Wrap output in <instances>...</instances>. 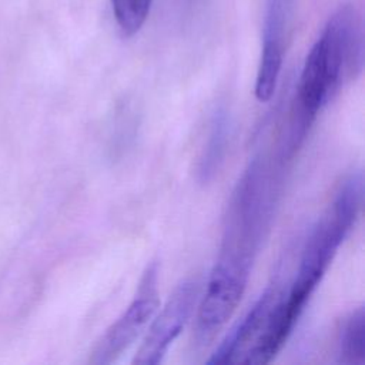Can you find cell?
Segmentation results:
<instances>
[{
	"instance_id": "obj_10",
	"label": "cell",
	"mask_w": 365,
	"mask_h": 365,
	"mask_svg": "<svg viewBox=\"0 0 365 365\" xmlns=\"http://www.w3.org/2000/svg\"><path fill=\"white\" fill-rule=\"evenodd\" d=\"M225 141H227V123L225 115L218 114L212 123V128L210 133V138L207 143L205 154L201 160V174L204 180L210 178L220 167L222 161V155L225 153Z\"/></svg>"
},
{
	"instance_id": "obj_9",
	"label": "cell",
	"mask_w": 365,
	"mask_h": 365,
	"mask_svg": "<svg viewBox=\"0 0 365 365\" xmlns=\"http://www.w3.org/2000/svg\"><path fill=\"white\" fill-rule=\"evenodd\" d=\"M114 20L124 37L137 34L153 7L154 0H110Z\"/></svg>"
},
{
	"instance_id": "obj_8",
	"label": "cell",
	"mask_w": 365,
	"mask_h": 365,
	"mask_svg": "<svg viewBox=\"0 0 365 365\" xmlns=\"http://www.w3.org/2000/svg\"><path fill=\"white\" fill-rule=\"evenodd\" d=\"M338 362L365 364V311L362 307L354 309L342 321L338 332Z\"/></svg>"
},
{
	"instance_id": "obj_5",
	"label": "cell",
	"mask_w": 365,
	"mask_h": 365,
	"mask_svg": "<svg viewBox=\"0 0 365 365\" xmlns=\"http://www.w3.org/2000/svg\"><path fill=\"white\" fill-rule=\"evenodd\" d=\"M198 299V282L188 279L177 285L165 305L153 319L133 364L157 365L160 364L170 345L180 335L188 322Z\"/></svg>"
},
{
	"instance_id": "obj_4",
	"label": "cell",
	"mask_w": 365,
	"mask_h": 365,
	"mask_svg": "<svg viewBox=\"0 0 365 365\" xmlns=\"http://www.w3.org/2000/svg\"><path fill=\"white\" fill-rule=\"evenodd\" d=\"M157 284L158 267L155 262H151L145 268L130 305L97 341L90 355L91 364L104 365L114 362L137 339L160 305Z\"/></svg>"
},
{
	"instance_id": "obj_1",
	"label": "cell",
	"mask_w": 365,
	"mask_h": 365,
	"mask_svg": "<svg viewBox=\"0 0 365 365\" xmlns=\"http://www.w3.org/2000/svg\"><path fill=\"white\" fill-rule=\"evenodd\" d=\"M362 64L361 14L354 4L345 3L329 16L307 54L298 87V98L305 118L315 117L346 80L361 73Z\"/></svg>"
},
{
	"instance_id": "obj_3",
	"label": "cell",
	"mask_w": 365,
	"mask_h": 365,
	"mask_svg": "<svg viewBox=\"0 0 365 365\" xmlns=\"http://www.w3.org/2000/svg\"><path fill=\"white\" fill-rule=\"evenodd\" d=\"M251 265L220 255L207 282L197 311V338L201 344L212 339L235 312L250 277Z\"/></svg>"
},
{
	"instance_id": "obj_2",
	"label": "cell",
	"mask_w": 365,
	"mask_h": 365,
	"mask_svg": "<svg viewBox=\"0 0 365 365\" xmlns=\"http://www.w3.org/2000/svg\"><path fill=\"white\" fill-rule=\"evenodd\" d=\"M362 174L354 173L344 180L332 204L314 227L305 244L291 295L308 302L338 248L355 225L362 205Z\"/></svg>"
},
{
	"instance_id": "obj_7",
	"label": "cell",
	"mask_w": 365,
	"mask_h": 365,
	"mask_svg": "<svg viewBox=\"0 0 365 365\" xmlns=\"http://www.w3.org/2000/svg\"><path fill=\"white\" fill-rule=\"evenodd\" d=\"M277 301V292L274 288H267L261 297L255 301L247 315L228 332L225 339L220 344L208 364H232L241 362L247 351L252 346L258 335L261 334L267 318L271 312L274 302Z\"/></svg>"
},
{
	"instance_id": "obj_6",
	"label": "cell",
	"mask_w": 365,
	"mask_h": 365,
	"mask_svg": "<svg viewBox=\"0 0 365 365\" xmlns=\"http://www.w3.org/2000/svg\"><path fill=\"white\" fill-rule=\"evenodd\" d=\"M294 9V0H267L262 23V47L255 77L254 94L267 103L275 93L285 48L287 31Z\"/></svg>"
}]
</instances>
